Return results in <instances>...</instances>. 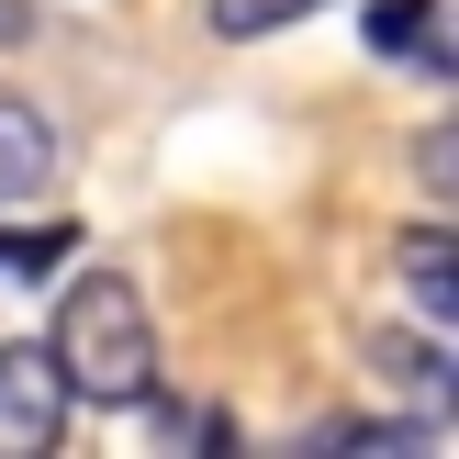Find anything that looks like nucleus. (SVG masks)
Instances as JSON below:
<instances>
[{
	"mask_svg": "<svg viewBox=\"0 0 459 459\" xmlns=\"http://www.w3.org/2000/svg\"><path fill=\"white\" fill-rule=\"evenodd\" d=\"M45 359H56L67 403H146V393H157V314H146V291H134L124 269L67 281Z\"/></svg>",
	"mask_w": 459,
	"mask_h": 459,
	"instance_id": "nucleus-1",
	"label": "nucleus"
},
{
	"mask_svg": "<svg viewBox=\"0 0 459 459\" xmlns=\"http://www.w3.org/2000/svg\"><path fill=\"white\" fill-rule=\"evenodd\" d=\"M56 426H67V381H56V359H45V348H0V459L56 448Z\"/></svg>",
	"mask_w": 459,
	"mask_h": 459,
	"instance_id": "nucleus-2",
	"label": "nucleus"
},
{
	"mask_svg": "<svg viewBox=\"0 0 459 459\" xmlns=\"http://www.w3.org/2000/svg\"><path fill=\"white\" fill-rule=\"evenodd\" d=\"M393 281H403V303H415L426 325H448V336H459V236H448V224L393 236Z\"/></svg>",
	"mask_w": 459,
	"mask_h": 459,
	"instance_id": "nucleus-3",
	"label": "nucleus"
},
{
	"mask_svg": "<svg viewBox=\"0 0 459 459\" xmlns=\"http://www.w3.org/2000/svg\"><path fill=\"white\" fill-rule=\"evenodd\" d=\"M56 179V124L34 101H0V202H34Z\"/></svg>",
	"mask_w": 459,
	"mask_h": 459,
	"instance_id": "nucleus-4",
	"label": "nucleus"
},
{
	"mask_svg": "<svg viewBox=\"0 0 459 459\" xmlns=\"http://www.w3.org/2000/svg\"><path fill=\"white\" fill-rule=\"evenodd\" d=\"M67 258H79L67 224H12V236H0V281H45V269H67Z\"/></svg>",
	"mask_w": 459,
	"mask_h": 459,
	"instance_id": "nucleus-5",
	"label": "nucleus"
},
{
	"mask_svg": "<svg viewBox=\"0 0 459 459\" xmlns=\"http://www.w3.org/2000/svg\"><path fill=\"white\" fill-rule=\"evenodd\" d=\"M426 22H437V0H370V45L381 56H426Z\"/></svg>",
	"mask_w": 459,
	"mask_h": 459,
	"instance_id": "nucleus-6",
	"label": "nucleus"
},
{
	"mask_svg": "<svg viewBox=\"0 0 459 459\" xmlns=\"http://www.w3.org/2000/svg\"><path fill=\"white\" fill-rule=\"evenodd\" d=\"M415 179H426V191H448V202H459V124H437V134L415 146Z\"/></svg>",
	"mask_w": 459,
	"mask_h": 459,
	"instance_id": "nucleus-7",
	"label": "nucleus"
},
{
	"mask_svg": "<svg viewBox=\"0 0 459 459\" xmlns=\"http://www.w3.org/2000/svg\"><path fill=\"white\" fill-rule=\"evenodd\" d=\"M291 12H303V0H213L224 34H269V22H291Z\"/></svg>",
	"mask_w": 459,
	"mask_h": 459,
	"instance_id": "nucleus-8",
	"label": "nucleus"
},
{
	"mask_svg": "<svg viewBox=\"0 0 459 459\" xmlns=\"http://www.w3.org/2000/svg\"><path fill=\"white\" fill-rule=\"evenodd\" d=\"M426 56H437L448 79H459V12H448V0H437V22H426Z\"/></svg>",
	"mask_w": 459,
	"mask_h": 459,
	"instance_id": "nucleus-9",
	"label": "nucleus"
}]
</instances>
